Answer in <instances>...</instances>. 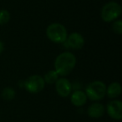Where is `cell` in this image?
<instances>
[{
  "mask_svg": "<svg viewBox=\"0 0 122 122\" xmlns=\"http://www.w3.org/2000/svg\"><path fill=\"white\" fill-rule=\"evenodd\" d=\"M76 65V57L70 52L59 54L54 60V70L61 76L70 75Z\"/></svg>",
  "mask_w": 122,
  "mask_h": 122,
  "instance_id": "obj_1",
  "label": "cell"
},
{
  "mask_svg": "<svg viewBox=\"0 0 122 122\" xmlns=\"http://www.w3.org/2000/svg\"><path fill=\"white\" fill-rule=\"evenodd\" d=\"M46 36L51 42L55 44H63L66 40L68 33L66 28L63 24L54 23L47 27Z\"/></svg>",
  "mask_w": 122,
  "mask_h": 122,
  "instance_id": "obj_2",
  "label": "cell"
},
{
  "mask_svg": "<svg viewBox=\"0 0 122 122\" xmlns=\"http://www.w3.org/2000/svg\"><path fill=\"white\" fill-rule=\"evenodd\" d=\"M85 95L90 100H100L106 95V85L100 80H95L89 84L85 90Z\"/></svg>",
  "mask_w": 122,
  "mask_h": 122,
  "instance_id": "obj_3",
  "label": "cell"
},
{
  "mask_svg": "<svg viewBox=\"0 0 122 122\" xmlns=\"http://www.w3.org/2000/svg\"><path fill=\"white\" fill-rule=\"evenodd\" d=\"M120 14H121V7L118 3L113 1L105 4L100 13L101 19L106 23L115 20Z\"/></svg>",
  "mask_w": 122,
  "mask_h": 122,
  "instance_id": "obj_4",
  "label": "cell"
},
{
  "mask_svg": "<svg viewBox=\"0 0 122 122\" xmlns=\"http://www.w3.org/2000/svg\"><path fill=\"white\" fill-rule=\"evenodd\" d=\"M45 82L41 75H33L24 82V86L28 92L31 94H38L44 88Z\"/></svg>",
  "mask_w": 122,
  "mask_h": 122,
  "instance_id": "obj_5",
  "label": "cell"
},
{
  "mask_svg": "<svg viewBox=\"0 0 122 122\" xmlns=\"http://www.w3.org/2000/svg\"><path fill=\"white\" fill-rule=\"evenodd\" d=\"M63 44L66 49H80L85 45V39L81 34L74 32L67 36L66 40Z\"/></svg>",
  "mask_w": 122,
  "mask_h": 122,
  "instance_id": "obj_6",
  "label": "cell"
},
{
  "mask_svg": "<svg viewBox=\"0 0 122 122\" xmlns=\"http://www.w3.org/2000/svg\"><path fill=\"white\" fill-rule=\"evenodd\" d=\"M108 115L112 119L120 120L122 119V102L119 100H111L108 103L106 107Z\"/></svg>",
  "mask_w": 122,
  "mask_h": 122,
  "instance_id": "obj_7",
  "label": "cell"
},
{
  "mask_svg": "<svg viewBox=\"0 0 122 122\" xmlns=\"http://www.w3.org/2000/svg\"><path fill=\"white\" fill-rule=\"evenodd\" d=\"M55 90L58 95L61 97H68L71 94L72 84L65 78L58 79L55 82Z\"/></svg>",
  "mask_w": 122,
  "mask_h": 122,
  "instance_id": "obj_8",
  "label": "cell"
},
{
  "mask_svg": "<svg viewBox=\"0 0 122 122\" xmlns=\"http://www.w3.org/2000/svg\"><path fill=\"white\" fill-rule=\"evenodd\" d=\"M105 108L101 103H93L88 108V115L91 118L98 119L104 115Z\"/></svg>",
  "mask_w": 122,
  "mask_h": 122,
  "instance_id": "obj_9",
  "label": "cell"
},
{
  "mask_svg": "<svg viewBox=\"0 0 122 122\" xmlns=\"http://www.w3.org/2000/svg\"><path fill=\"white\" fill-rule=\"evenodd\" d=\"M87 98L86 95H85V92L82 91L80 90H77L72 93L71 96H70V100H71V103L73 104L75 106L80 107L84 105L86 103Z\"/></svg>",
  "mask_w": 122,
  "mask_h": 122,
  "instance_id": "obj_10",
  "label": "cell"
},
{
  "mask_svg": "<svg viewBox=\"0 0 122 122\" xmlns=\"http://www.w3.org/2000/svg\"><path fill=\"white\" fill-rule=\"evenodd\" d=\"M121 94V86L118 82H113L106 87V95L109 98L115 99Z\"/></svg>",
  "mask_w": 122,
  "mask_h": 122,
  "instance_id": "obj_11",
  "label": "cell"
},
{
  "mask_svg": "<svg viewBox=\"0 0 122 122\" xmlns=\"http://www.w3.org/2000/svg\"><path fill=\"white\" fill-rule=\"evenodd\" d=\"M44 80L46 84H49V85H53V84H55V82L59 79V75L55 70H49V72L44 75V76L43 77Z\"/></svg>",
  "mask_w": 122,
  "mask_h": 122,
  "instance_id": "obj_12",
  "label": "cell"
},
{
  "mask_svg": "<svg viewBox=\"0 0 122 122\" xmlns=\"http://www.w3.org/2000/svg\"><path fill=\"white\" fill-rule=\"evenodd\" d=\"M15 90L12 88V87H5L4 90H2L1 93V96L4 100L7 101H10V100H14L15 97Z\"/></svg>",
  "mask_w": 122,
  "mask_h": 122,
  "instance_id": "obj_13",
  "label": "cell"
},
{
  "mask_svg": "<svg viewBox=\"0 0 122 122\" xmlns=\"http://www.w3.org/2000/svg\"><path fill=\"white\" fill-rule=\"evenodd\" d=\"M10 20V14L5 9L0 10V25H4L9 22Z\"/></svg>",
  "mask_w": 122,
  "mask_h": 122,
  "instance_id": "obj_14",
  "label": "cell"
},
{
  "mask_svg": "<svg viewBox=\"0 0 122 122\" xmlns=\"http://www.w3.org/2000/svg\"><path fill=\"white\" fill-rule=\"evenodd\" d=\"M112 30L114 33L117 34H121L122 33V21L121 20H116L112 24Z\"/></svg>",
  "mask_w": 122,
  "mask_h": 122,
  "instance_id": "obj_15",
  "label": "cell"
},
{
  "mask_svg": "<svg viewBox=\"0 0 122 122\" xmlns=\"http://www.w3.org/2000/svg\"><path fill=\"white\" fill-rule=\"evenodd\" d=\"M4 43H3L2 41L0 40V54L4 51Z\"/></svg>",
  "mask_w": 122,
  "mask_h": 122,
  "instance_id": "obj_16",
  "label": "cell"
}]
</instances>
